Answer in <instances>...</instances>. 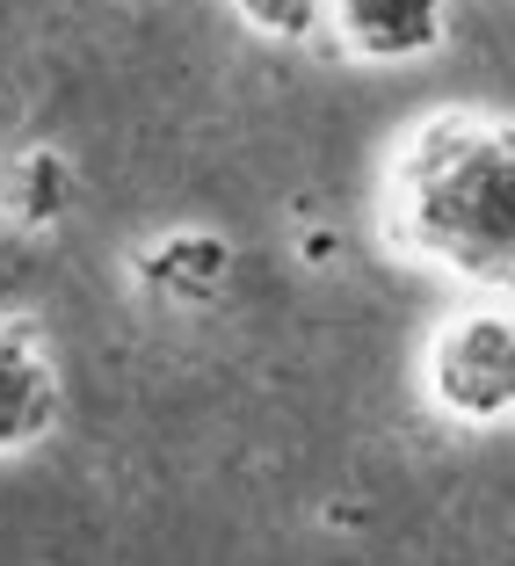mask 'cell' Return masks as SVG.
<instances>
[{
  "instance_id": "obj_4",
  "label": "cell",
  "mask_w": 515,
  "mask_h": 566,
  "mask_svg": "<svg viewBox=\"0 0 515 566\" xmlns=\"http://www.w3.org/2000/svg\"><path fill=\"white\" fill-rule=\"evenodd\" d=\"M138 283L167 305H211L233 283V248L218 233H167L138 254Z\"/></svg>"
},
{
  "instance_id": "obj_1",
  "label": "cell",
  "mask_w": 515,
  "mask_h": 566,
  "mask_svg": "<svg viewBox=\"0 0 515 566\" xmlns=\"http://www.w3.org/2000/svg\"><path fill=\"white\" fill-rule=\"evenodd\" d=\"M385 226L414 262L515 291V124L494 109H443L392 160Z\"/></svg>"
},
{
  "instance_id": "obj_7",
  "label": "cell",
  "mask_w": 515,
  "mask_h": 566,
  "mask_svg": "<svg viewBox=\"0 0 515 566\" xmlns=\"http://www.w3.org/2000/svg\"><path fill=\"white\" fill-rule=\"evenodd\" d=\"M233 15L262 36H305L319 22V0H233Z\"/></svg>"
},
{
  "instance_id": "obj_5",
  "label": "cell",
  "mask_w": 515,
  "mask_h": 566,
  "mask_svg": "<svg viewBox=\"0 0 515 566\" xmlns=\"http://www.w3.org/2000/svg\"><path fill=\"white\" fill-rule=\"evenodd\" d=\"M334 15L364 59H421L443 44V0H334Z\"/></svg>"
},
{
  "instance_id": "obj_2",
  "label": "cell",
  "mask_w": 515,
  "mask_h": 566,
  "mask_svg": "<svg viewBox=\"0 0 515 566\" xmlns=\"http://www.w3.org/2000/svg\"><path fill=\"white\" fill-rule=\"evenodd\" d=\"M429 400L458 421L515 415V319L508 313H458L435 327Z\"/></svg>"
},
{
  "instance_id": "obj_6",
  "label": "cell",
  "mask_w": 515,
  "mask_h": 566,
  "mask_svg": "<svg viewBox=\"0 0 515 566\" xmlns=\"http://www.w3.org/2000/svg\"><path fill=\"white\" fill-rule=\"evenodd\" d=\"M73 197H81V175H73L66 153H22L15 167H8V182H0V203H8V226L15 233H44V226H59V218L73 211Z\"/></svg>"
},
{
  "instance_id": "obj_3",
  "label": "cell",
  "mask_w": 515,
  "mask_h": 566,
  "mask_svg": "<svg viewBox=\"0 0 515 566\" xmlns=\"http://www.w3.org/2000/svg\"><path fill=\"white\" fill-rule=\"evenodd\" d=\"M59 421V364L30 319H0V458L44 443Z\"/></svg>"
}]
</instances>
